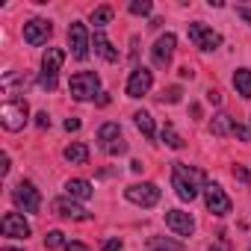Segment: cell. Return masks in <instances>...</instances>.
Returning <instances> with one entry per match:
<instances>
[{
    "mask_svg": "<svg viewBox=\"0 0 251 251\" xmlns=\"http://www.w3.org/2000/svg\"><path fill=\"white\" fill-rule=\"evenodd\" d=\"M172 186L177 192L180 201H192L204 186H207V177L201 169L195 166H186V163H175L172 166Z\"/></svg>",
    "mask_w": 251,
    "mask_h": 251,
    "instance_id": "obj_1",
    "label": "cell"
},
{
    "mask_svg": "<svg viewBox=\"0 0 251 251\" xmlns=\"http://www.w3.org/2000/svg\"><path fill=\"white\" fill-rule=\"evenodd\" d=\"M27 121H30V106H27V100H6L3 106H0V124H3L9 133L24 130Z\"/></svg>",
    "mask_w": 251,
    "mask_h": 251,
    "instance_id": "obj_2",
    "label": "cell"
},
{
    "mask_svg": "<svg viewBox=\"0 0 251 251\" xmlns=\"http://www.w3.org/2000/svg\"><path fill=\"white\" fill-rule=\"evenodd\" d=\"M65 62V50L62 48H48L45 56H42V77H39V86L45 92H53L56 89V74Z\"/></svg>",
    "mask_w": 251,
    "mask_h": 251,
    "instance_id": "obj_3",
    "label": "cell"
},
{
    "mask_svg": "<svg viewBox=\"0 0 251 251\" xmlns=\"http://www.w3.org/2000/svg\"><path fill=\"white\" fill-rule=\"evenodd\" d=\"M12 201L21 213H39L42 210V192L36 189V183L30 180H21L15 189H12Z\"/></svg>",
    "mask_w": 251,
    "mask_h": 251,
    "instance_id": "obj_4",
    "label": "cell"
},
{
    "mask_svg": "<svg viewBox=\"0 0 251 251\" xmlns=\"http://www.w3.org/2000/svg\"><path fill=\"white\" fill-rule=\"evenodd\" d=\"M68 89H71V95H74L77 100H92V98L100 92V80H98V74H92V71H80V74L71 77Z\"/></svg>",
    "mask_w": 251,
    "mask_h": 251,
    "instance_id": "obj_5",
    "label": "cell"
},
{
    "mask_svg": "<svg viewBox=\"0 0 251 251\" xmlns=\"http://www.w3.org/2000/svg\"><path fill=\"white\" fill-rule=\"evenodd\" d=\"M189 42L198 48V50H216L219 45H222V36L213 30V27H207V24H189Z\"/></svg>",
    "mask_w": 251,
    "mask_h": 251,
    "instance_id": "obj_6",
    "label": "cell"
},
{
    "mask_svg": "<svg viewBox=\"0 0 251 251\" xmlns=\"http://www.w3.org/2000/svg\"><path fill=\"white\" fill-rule=\"evenodd\" d=\"M204 204H207V210L213 213V216H227L230 213V198L225 195V189L219 186V183H207L204 186Z\"/></svg>",
    "mask_w": 251,
    "mask_h": 251,
    "instance_id": "obj_7",
    "label": "cell"
},
{
    "mask_svg": "<svg viewBox=\"0 0 251 251\" xmlns=\"http://www.w3.org/2000/svg\"><path fill=\"white\" fill-rule=\"evenodd\" d=\"M124 195H127L130 204H139V207H154L160 201V189L157 183H133L124 189Z\"/></svg>",
    "mask_w": 251,
    "mask_h": 251,
    "instance_id": "obj_8",
    "label": "cell"
},
{
    "mask_svg": "<svg viewBox=\"0 0 251 251\" xmlns=\"http://www.w3.org/2000/svg\"><path fill=\"white\" fill-rule=\"evenodd\" d=\"M68 48H71V53H74V59H86L89 56V30H86V24H80V21H74L71 27H68Z\"/></svg>",
    "mask_w": 251,
    "mask_h": 251,
    "instance_id": "obj_9",
    "label": "cell"
},
{
    "mask_svg": "<svg viewBox=\"0 0 251 251\" xmlns=\"http://www.w3.org/2000/svg\"><path fill=\"white\" fill-rule=\"evenodd\" d=\"M175 45H177L175 33H166V36H160V39H157V45L151 48V59H154V65H157V68H169V65H172Z\"/></svg>",
    "mask_w": 251,
    "mask_h": 251,
    "instance_id": "obj_10",
    "label": "cell"
},
{
    "mask_svg": "<svg viewBox=\"0 0 251 251\" xmlns=\"http://www.w3.org/2000/svg\"><path fill=\"white\" fill-rule=\"evenodd\" d=\"M50 33H53V27H50V21H45V18H33V21L24 24V42L33 45V48L45 45V42L50 39Z\"/></svg>",
    "mask_w": 251,
    "mask_h": 251,
    "instance_id": "obj_11",
    "label": "cell"
},
{
    "mask_svg": "<svg viewBox=\"0 0 251 251\" xmlns=\"http://www.w3.org/2000/svg\"><path fill=\"white\" fill-rule=\"evenodd\" d=\"M0 230H3V236L9 239H27L30 236V225L21 213H6L3 222H0Z\"/></svg>",
    "mask_w": 251,
    "mask_h": 251,
    "instance_id": "obj_12",
    "label": "cell"
},
{
    "mask_svg": "<svg viewBox=\"0 0 251 251\" xmlns=\"http://www.w3.org/2000/svg\"><path fill=\"white\" fill-rule=\"evenodd\" d=\"M151 86H154V74L148 68H133V74L127 80V95L130 98H142V95L151 92Z\"/></svg>",
    "mask_w": 251,
    "mask_h": 251,
    "instance_id": "obj_13",
    "label": "cell"
},
{
    "mask_svg": "<svg viewBox=\"0 0 251 251\" xmlns=\"http://www.w3.org/2000/svg\"><path fill=\"white\" fill-rule=\"evenodd\" d=\"M50 207H53V216H59V219H74V222H86L89 219V213L74 198H56Z\"/></svg>",
    "mask_w": 251,
    "mask_h": 251,
    "instance_id": "obj_14",
    "label": "cell"
},
{
    "mask_svg": "<svg viewBox=\"0 0 251 251\" xmlns=\"http://www.w3.org/2000/svg\"><path fill=\"white\" fill-rule=\"evenodd\" d=\"M166 225H169L177 236H189V233L195 230L192 216H189V213H183V210H169V213H166Z\"/></svg>",
    "mask_w": 251,
    "mask_h": 251,
    "instance_id": "obj_15",
    "label": "cell"
},
{
    "mask_svg": "<svg viewBox=\"0 0 251 251\" xmlns=\"http://www.w3.org/2000/svg\"><path fill=\"white\" fill-rule=\"evenodd\" d=\"M92 45H95V53L103 56L106 62H115V59H118V50L112 48V42H109L103 33H95V42H92Z\"/></svg>",
    "mask_w": 251,
    "mask_h": 251,
    "instance_id": "obj_16",
    "label": "cell"
},
{
    "mask_svg": "<svg viewBox=\"0 0 251 251\" xmlns=\"http://www.w3.org/2000/svg\"><path fill=\"white\" fill-rule=\"evenodd\" d=\"M65 192H68V198H74V201H89V198H92V183H89V180H68V183H65Z\"/></svg>",
    "mask_w": 251,
    "mask_h": 251,
    "instance_id": "obj_17",
    "label": "cell"
},
{
    "mask_svg": "<svg viewBox=\"0 0 251 251\" xmlns=\"http://www.w3.org/2000/svg\"><path fill=\"white\" fill-rule=\"evenodd\" d=\"M210 130L216 133V136H233V130H236V124H233V118L230 115H225V112H219L216 118H213V124H210Z\"/></svg>",
    "mask_w": 251,
    "mask_h": 251,
    "instance_id": "obj_18",
    "label": "cell"
},
{
    "mask_svg": "<svg viewBox=\"0 0 251 251\" xmlns=\"http://www.w3.org/2000/svg\"><path fill=\"white\" fill-rule=\"evenodd\" d=\"M65 160H68V163L83 166V163H89V148H86L83 142H74V145H68V148H65Z\"/></svg>",
    "mask_w": 251,
    "mask_h": 251,
    "instance_id": "obj_19",
    "label": "cell"
},
{
    "mask_svg": "<svg viewBox=\"0 0 251 251\" xmlns=\"http://www.w3.org/2000/svg\"><path fill=\"white\" fill-rule=\"evenodd\" d=\"M115 139H121V130H118V124H115V121H109V124H103V127L98 130V142H100V148H106V145H112Z\"/></svg>",
    "mask_w": 251,
    "mask_h": 251,
    "instance_id": "obj_20",
    "label": "cell"
},
{
    "mask_svg": "<svg viewBox=\"0 0 251 251\" xmlns=\"http://www.w3.org/2000/svg\"><path fill=\"white\" fill-rule=\"evenodd\" d=\"M233 86H236V92H239L242 98H251V71H248V68H239V71L233 74Z\"/></svg>",
    "mask_w": 251,
    "mask_h": 251,
    "instance_id": "obj_21",
    "label": "cell"
},
{
    "mask_svg": "<svg viewBox=\"0 0 251 251\" xmlns=\"http://www.w3.org/2000/svg\"><path fill=\"white\" fill-rule=\"evenodd\" d=\"M148 248L151 251H183V245L175 242V239H169V236H151Z\"/></svg>",
    "mask_w": 251,
    "mask_h": 251,
    "instance_id": "obj_22",
    "label": "cell"
},
{
    "mask_svg": "<svg viewBox=\"0 0 251 251\" xmlns=\"http://www.w3.org/2000/svg\"><path fill=\"white\" fill-rule=\"evenodd\" d=\"M133 121H136V127L142 130V136H154V118H151V112L139 109V112L133 115Z\"/></svg>",
    "mask_w": 251,
    "mask_h": 251,
    "instance_id": "obj_23",
    "label": "cell"
},
{
    "mask_svg": "<svg viewBox=\"0 0 251 251\" xmlns=\"http://www.w3.org/2000/svg\"><path fill=\"white\" fill-rule=\"evenodd\" d=\"M160 139H163V142H166L169 148H183V139L177 136V130L172 127V124H166V127L160 130Z\"/></svg>",
    "mask_w": 251,
    "mask_h": 251,
    "instance_id": "obj_24",
    "label": "cell"
},
{
    "mask_svg": "<svg viewBox=\"0 0 251 251\" xmlns=\"http://www.w3.org/2000/svg\"><path fill=\"white\" fill-rule=\"evenodd\" d=\"M112 21V6H98L95 12H92V24L100 30V27H106Z\"/></svg>",
    "mask_w": 251,
    "mask_h": 251,
    "instance_id": "obj_25",
    "label": "cell"
},
{
    "mask_svg": "<svg viewBox=\"0 0 251 251\" xmlns=\"http://www.w3.org/2000/svg\"><path fill=\"white\" fill-rule=\"evenodd\" d=\"M127 9H130L133 15H151V9H154V6H151V0H133Z\"/></svg>",
    "mask_w": 251,
    "mask_h": 251,
    "instance_id": "obj_26",
    "label": "cell"
},
{
    "mask_svg": "<svg viewBox=\"0 0 251 251\" xmlns=\"http://www.w3.org/2000/svg\"><path fill=\"white\" fill-rule=\"evenodd\" d=\"M62 236H65L62 230H50V233L45 236V245H48V248H65V239H62Z\"/></svg>",
    "mask_w": 251,
    "mask_h": 251,
    "instance_id": "obj_27",
    "label": "cell"
},
{
    "mask_svg": "<svg viewBox=\"0 0 251 251\" xmlns=\"http://www.w3.org/2000/svg\"><path fill=\"white\" fill-rule=\"evenodd\" d=\"M210 251H230V239H227V233H225V230L216 236V245H210Z\"/></svg>",
    "mask_w": 251,
    "mask_h": 251,
    "instance_id": "obj_28",
    "label": "cell"
},
{
    "mask_svg": "<svg viewBox=\"0 0 251 251\" xmlns=\"http://www.w3.org/2000/svg\"><path fill=\"white\" fill-rule=\"evenodd\" d=\"M103 151H106V154H112V157H115V154H127V142H124V139H115V142H112V145H106Z\"/></svg>",
    "mask_w": 251,
    "mask_h": 251,
    "instance_id": "obj_29",
    "label": "cell"
},
{
    "mask_svg": "<svg viewBox=\"0 0 251 251\" xmlns=\"http://www.w3.org/2000/svg\"><path fill=\"white\" fill-rule=\"evenodd\" d=\"M180 95H183V92H180V86H172V89L163 95V103H166V100H169V103H177V100H180Z\"/></svg>",
    "mask_w": 251,
    "mask_h": 251,
    "instance_id": "obj_30",
    "label": "cell"
},
{
    "mask_svg": "<svg viewBox=\"0 0 251 251\" xmlns=\"http://www.w3.org/2000/svg\"><path fill=\"white\" fill-rule=\"evenodd\" d=\"M36 124H39L42 130H48V127H50V118H48V112H39V115H36Z\"/></svg>",
    "mask_w": 251,
    "mask_h": 251,
    "instance_id": "obj_31",
    "label": "cell"
},
{
    "mask_svg": "<svg viewBox=\"0 0 251 251\" xmlns=\"http://www.w3.org/2000/svg\"><path fill=\"white\" fill-rule=\"evenodd\" d=\"M65 251H92V248L83 242H65Z\"/></svg>",
    "mask_w": 251,
    "mask_h": 251,
    "instance_id": "obj_32",
    "label": "cell"
},
{
    "mask_svg": "<svg viewBox=\"0 0 251 251\" xmlns=\"http://www.w3.org/2000/svg\"><path fill=\"white\" fill-rule=\"evenodd\" d=\"M233 177H236L239 183H248V172H245V169H239V166L233 169Z\"/></svg>",
    "mask_w": 251,
    "mask_h": 251,
    "instance_id": "obj_33",
    "label": "cell"
},
{
    "mask_svg": "<svg viewBox=\"0 0 251 251\" xmlns=\"http://www.w3.org/2000/svg\"><path fill=\"white\" fill-rule=\"evenodd\" d=\"M65 130H68V133L80 130V118H68V121H65Z\"/></svg>",
    "mask_w": 251,
    "mask_h": 251,
    "instance_id": "obj_34",
    "label": "cell"
},
{
    "mask_svg": "<svg viewBox=\"0 0 251 251\" xmlns=\"http://www.w3.org/2000/svg\"><path fill=\"white\" fill-rule=\"evenodd\" d=\"M118 248H121V239H109V242H106L100 251H118Z\"/></svg>",
    "mask_w": 251,
    "mask_h": 251,
    "instance_id": "obj_35",
    "label": "cell"
},
{
    "mask_svg": "<svg viewBox=\"0 0 251 251\" xmlns=\"http://www.w3.org/2000/svg\"><path fill=\"white\" fill-rule=\"evenodd\" d=\"M207 100H210V103H222V95H219L216 89H210V92H207Z\"/></svg>",
    "mask_w": 251,
    "mask_h": 251,
    "instance_id": "obj_36",
    "label": "cell"
},
{
    "mask_svg": "<svg viewBox=\"0 0 251 251\" xmlns=\"http://www.w3.org/2000/svg\"><path fill=\"white\" fill-rule=\"evenodd\" d=\"M236 12H239V18H242V21H248V24H251V9H248V6H239Z\"/></svg>",
    "mask_w": 251,
    "mask_h": 251,
    "instance_id": "obj_37",
    "label": "cell"
},
{
    "mask_svg": "<svg viewBox=\"0 0 251 251\" xmlns=\"http://www.w3.org/2000/svg\"><path fill=\"white\" fill-rule=\"evenodd\" d=\"M3 251H21V248H3Z\"/></svg>",
    "mask_w": 251,
    "mask_h": 251,
    "instance_id": "obj_38",
    "label": "cell"
},
{
    "mask_svg": "<svg viewBox=\"0 0 251 251\" xmlns=\"http://www.w3.org/2000/svg\"><path fill=\"white\" fill-rule=\"evenodd\" d=\"M248 251H251V248H248Z\"/></svg>",
    "mask_w": 251,
    "mask_h": 251,
    "instance_id": "obj_39",
    "label": "cell"
}]
</instances>
